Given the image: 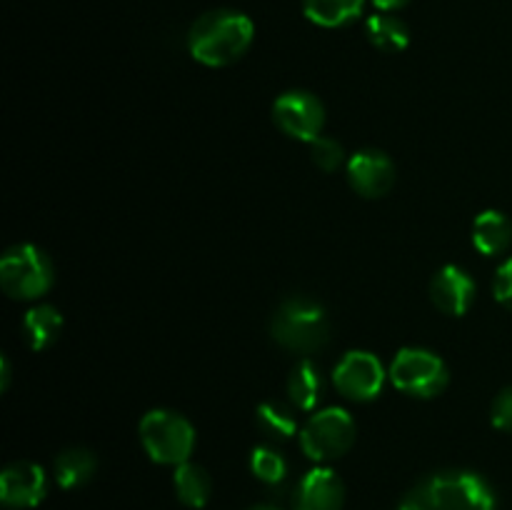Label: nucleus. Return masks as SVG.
<instances>
[{
  "instance_id": "19",
  "label": "nucleus",
  "mask_w": 512,
  "mask_h": 510,
  "mask_svg": "<svg viewBox=\"0 0 512 510\" xmlns=\"http://www.w3.org/2000/svg\"><path fill=\"white\" fill-rule=\"evenodd\" d=\"M365 0H303V13L320 28H343L363 15Z\"/></svg>"
},
{
  "instance_id": "24",
  "label": "nucleus",
  "mask_w": 512,
  "mask_h": 510,
  "mask_svg": "<svg viewBox=\"0 0 512 510\" xmlns=\"http://www.w3.org/2000/svg\"><path fill=\"white\" fill-rule=\"evenodd\" d=\"M490 420L498 430L512 433V385L495 395L493 405H490Z\"/></svg>"
},
{
  "instance_id": "10",
  "label": "nucleus",
  "mask_w": 512,
  "mask_h": 510,
  "mask_svg": "<svg viewBox=\"0 0 512 510\" xmlns=\"http://www.w3.org/2000/svg\"><path fill=\"white\" fill-rule=\"evenodd\" d=\"M48 495V475L38 463L15 460L0 475V500L10 510L38 508Z\"/></svg>"
},
{
  "instance_id": "20",
  "label": "nucleus",
  "mask_w": 512,
  "mask_h": 510,
  "mask_svg": "<svg viewBox=\"0 0 512 510\" xmlns=\"http://www.w3.org/2000/svg\"><path fill=\"white\" fill-rule=\"evenodd\" d=\"M365 38H368L370 45H375L378 50H385V53H400V50L408 48L410 30L408 25L400 18H395L393 13L378 10V13L370 15V18L365 20Z\"/></svg>"
},
{
  "instance_id": "11",
  "label": "nucleus",
  "mask_w": 512,
  "mask_h": 510,
  "mask_svg": "<svg viewBox=\"0 0 512 510\" xmlns=\"http://www.w3.org/2000/svg\"><path fill=\"white\" fill-rule=\"evenodd\" d=\"M345 173H348L350 188L370 200L383 198L395 185V163L388 153L375 148H365L350 155Z\"/></svg>"
},
{
  "instance_id": "18",
  "label": "nucleus",
  "mask_w": 512,
  "mask_h": 510,
  "mask_svg": "<svg viewBox=\"0 0 512 510\" xmlns=\"http://www.w3.org/2000/svg\"><path fill=\"white\" fill-rule=\"evenodd\" d=\"M60 330H63V315L55 305L40 303L25 313L23 333L33 350H48L60 338Z\"/></svg>"
},
{
  "instance_id": "21",
  "label": "nucleus",
  "mask_w": 512,
  "mask_h": 510,
  "mask_svg": "<svg viewBox=\"0 0 512 510\" xmlns=\"http://www.w3.org/2000/svg\"><path fill=\"white\" fill-rule=\"evenodd\" d=\"M255 423H258L260 433L268 440H275V443L290 440L293 435H298L300 428L293 405L278 403V400H265V403H260L258 410H255Z\"/></svg>"
},
{
  "instance_id": "6",
  "label": "nucleus",
  "mask_w": 512,
  "mask_h": 510,
  "mask_svg": "<svg viewBox=\"0 0 512 510\" xmlns=\"http://www.w3.org/2000/svg\"><path fill=\"white\" fill-rule=\"evenodd\" d=\"M355 420L343 408H323L300 428V448L315 463H333L355 445Z\"/></svg>"
},
{
  "instance_id": "4",
  "label": "nucleus",
  "mask_w": 512,
  "mask_h": 510,
  "mask_svg": "<svg viewBox=\"0 0 512 510\" xmlns=\"http://www.w3.org/2000/svg\"><path fill=\"white\" fill-rule=\"evenodd\" d=\"M140 443L153 463L183 465L195 450V428L188 418L175 410H150L140 420Z\"/></svg>"
},
{
  "instance_id": "9",
  "label": "nucleus",
  "mask_w": 512,
  "mask_h": 510,
  "mask_svg": "<svg viewBox=\"0 0 512 510\" xmlns=\"http://www.w3.org/2000/svg\"><path fill=\"white\" fill-rule=\"evenodd\" d=\"M273 120L290 138L313 143L323 135L325 108L308 90H288L273 103Z\"/></svg>"
},
{
  "instance_id": "13",
  "label": "nucleus",
  "mask_w": 512,
  "mask_h": 510,
  "mask_svg": "<svg viewBox=\"0 0 512 510\" xmlns=\"http://www.w3.org/2000/svg\"><path fill=\"white\" fill-rule=\"evenodd\" d=\"M478 285L458 265H445L430 280V300L435 308L453 318H463L475 303Z\"/></svg>"
},
{
  "instance_id": "16",
  "label": "nucleus",
  "mask_w": 512,
  "mask_h": 510,
  "mask_svg": "<svg viewBox=\"0 0 512 510\" xmlns=\"http://www.w3.org/2000/svg\"><path fill=\"white\" fill-rule=\"evenodd\" d=\"M173 488L185 508L200 510L210 503V495H213V478H210V473L203 465L188 460V463L175 468Z\"/></svg>"
},
{
  "instance_id": "27",
  "label": "nucleus",
  "mask_w": 512,
  "mask_h": 510,
  "mask_svg": "<svg viewBox=\"0 0 512 510\" xmlns=\"http://www.w3.org/2000/svg\"><path fill=\"white\" fill-rule=\"evenodd\" d=\"M8 383H10V363L8 358H3V390H8Z\"/></svg>"
},
{
  "instance_id": "28",
  "label": "nucleus",
  "mask_w": 512,
  "mask_h": 510,
  "mask_svg": "<svg viewBox=\"0 0 512 510\" xmlns=\"http://www.w3.org/2000/svg\"><path fill=\"white\" fill-rule=\"evenodd\" d=\"M248 510H283V508H278V505L263 503V505H253V508H248Z\"/></svg>"
},
{
  "instance_id": "3",
  "label": "nucleus",
  "mask_w": 512,
  "mask_h": 510,
  "mask_svg": "<svg viewBox=\"0 0 512 510\" xmlns=\"http://www.w3.org/2000/svg\"><path fill=\"white\" fill-rule=\"evenodd\" d=\"M270 338L290 353H318L330 340V318L318 300L293 295L275 308L270 318Z\"/></svg>"
},
{
  "instance_id": "23",
  "label": "nucleus",
  "mask_w": 512,
  "mask_h": 510,
  "mask_svg": "<svg viewBox=\"0 0 512 510\" xmlns=\"http://www.w3.org/2000/svg\"><path fill=\"white\" fill-rule=\"evenodd\" d=\"M310 158L325 173H335V170L343 165L345 160V148L330 135H318V138L310 143Z\"/></svg>"
},
{
  "instance_id": "26",
  "label": "nucleus",
  "mask_w": 512,
  "mask_h": 510,
  "mask_svg": "<svg viewBox=\"0 0 512 510\" xmlns=\"http://www.w3.org/2000/svg\"><path fill=\"white\" fill-rule=\"evenodd\" d=\"M408 3H410V0H373L375 8L383 10V13H393V10L405 8Z\"/></svg>"
},
{
  "instance_id": "25",
  "label": "nucleus",
  "mask_w": 512,
  "mask_h": 510,
  "mask_svg": "<svg viewBox=\"0 0 512 510\" xmlns=\"http://www.w3.org/2000/svg\"><path fill=\"white\" fill-rule=\"evenodd\" d=\"M493 295L503 308L512 310V258L505 260L493 278Z\"/></svg>"
},
{
  "instance_id": "8",
  "label": "nucleus",
  "mask_w": 512,
  "mask_h": 510,
  "mask_svg": "<svg viewBox=\"0 0 512 510\" xmlns=\"http://www.w3.org/2000/svg\"><path fill=\"white\" fill-rule=\"evenodd\" d=\"M385 378V365L380 363L378 355L368 353V350H350L333 370V383L345 398L360 400L368 403L383 393Z\"/></svg>"
},
{
  "instance_id": "2",
  "label": "nucleus",
  "mask_w": 512,
  "mask_h": 510,
  "mask_svg": "<svg viewBox=\"0 0 512 510\" xmlns=\"http://www.w3.org/2000/svg\"><path fill=\"white\" fill-rule=\"evenodd\" d=\"M395 510H495V493L473 470H440L420 480Z\"/></svg>"
},
{
  "instance_id": "17",
  "label": "nucleus",
  "mask_w": 512,
  "mask_h": 510,
  "mask_svg": "<svg viewBox=\"0 0 512 510\" xmlns=\"http://www.w3.org/2000/svg\"><path fill=\"white\" fill-rule=\"evenodd\" d=\"M512 243V223L500 210H485L473 223V245L483 255H500Z\"/></svg>"
},
{
  "instance_id": "1",
  "label": "nucleus",
  "mask_w": 512,
  "mask_h": 510,
  "mask_svg": "<svg viewBox=\"0 0 512 510\" xmlns=\"http://www.w3.org/2000/svg\"><path fill=\"white\" fill-rule=\"evenodd\" d=\"M255 38V25L240 10L218 8L200 15L188 33V50L208 68H225L243 58Z\"/></svg>"
},
{
  "instance_id": "15",
  "label": "nucleus",
  "mask_w": 512,
  "mask_h": 510,
  "mask_svg": "<svg viewBox=\"0 0 512 510\" xmlns=\"http://www.w3.org/2000/svg\"><path fill=\"white\" fill-rule=\"evenodd\" d=\"M95 470H98V458H95L93 450L73 445V448H65L58 453L53 463V478L63 490H75L88 485Z\"/></svg>"
},
{
  "instance_id": "5",
  "label": "nucleus",
  "mask_w": 512,
  "mask_h": 510,
  "mask_svg": "<svg viewBox=\"0 0 512 510\" xmlns=\"http://www.w3.org/2000/svg\"><path fill=\"white\" fill-rule=\"evenodd\" d=\"M55 270L48 255L30 243L5 250L0 260V288L13 300H38L53 288Z\"/></svg>"
},
{
  "instance_id": "12",
  "label": "nucleus",
  "mask_w": 512,
  "mask_h": 510,
  "mask_svg": "<svg viewBox=\"0 0 512 510\" xmlns=\"http://www.w3.org/2000/svg\"><path fill=\"white\" fill-rule=\"evenodd\" d=\"M345 483L328 465H315L303 475L293 495V510H343Z\"/></svg>"
},
{
  "instance_id": "14",
  "label": "nucleus",
  "mask_w": 512,
  "mask_h": 510,
  "mask_svg": "<svg viewBox=\"0 0 512 510\" xmlns=\"http://www.w3.org/2000/svg\"><path fill=\"white\" fill-rule=\"evenodd\" d=\"M285 390H288V400L295 410H315L325 393L323 370L310 358L298 360L290 370Z\"/></svg>"
},
{
  "instance_id": "22",
  "label": "nucleus",
  "mask_w": 512,
  "mask_h": 510,
  "mask_svg": "<svg viewBox=\"0 0 512 510\" xmlns=\"http://www.w3.org/2000/svg\"><path fill=\"white\" fill-rule=\"evenodd\" d=\"M250 473L265 485H280L288 475V463L283 455L270 445H258L250 455Z\"/></svg>"
},
{
  "instance_id": "7",
  "label": "nucleus",
  "mask_w": 512,
  "mask_h": 510,
  "mask_svg": "<svg viewBox=\"0 0 512 510\" xmlns=\"http://www.w3.org/2000/svg\"><path fill=\"white\" fill-rule=\"evenodd\" d=\"M390 380L410 398L430 400L445 393L450 370L440 355L425 348H403L390 363Z\"/></svg>"
}]
</instances>
